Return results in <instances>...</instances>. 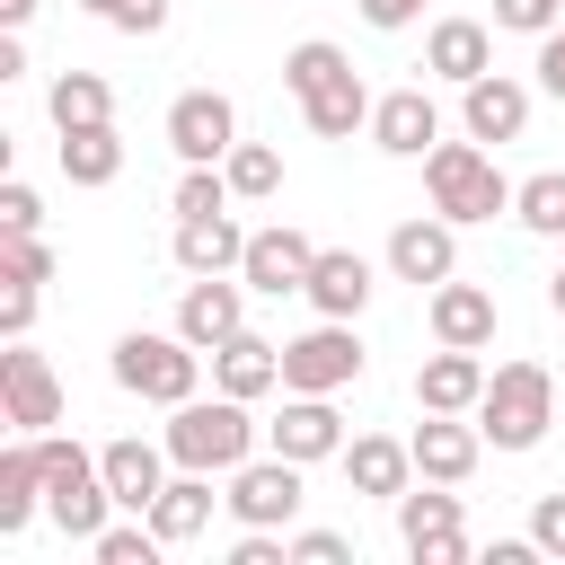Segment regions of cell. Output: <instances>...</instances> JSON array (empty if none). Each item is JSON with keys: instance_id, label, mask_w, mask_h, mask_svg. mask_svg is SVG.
I'll return each mask as SVG.
<instances>
[{"instance_id": "obj_1", "label": "cell", "mask_w": 565, "mask_h": 565, "mask_svg": "<svg viewBox=\"0 0 565 565\" xmlns=\"http://www.w3.org/2000/svg\"><path fill=\"white\" fill-rule=\"evenodd\" d=\"M282 88L300 97V124L318 132V141H353L362 124H371V88H362V71L344 62V44H327V35H309V44H291L282 53Z\"/></svg>"}, {"instance_id": "obj_43", "label": "cell", "mask_w": 565, "mask_h": 565, "mask_svg": "<svg viewBox=\"0 0 565 565\" xmlns=\"http://www.w3.org/2000/svg\"><path fill=\"white\" fill-rule=\"evenodd\" d=\"M35 300H44V282H9L0 291V335H26L35 327Z\"/></svg>"}, {"instance_id": "obj_30", "label": "cell", "mask_w": 565, "mask_h": 565, "mask_svg": "<svg viewBox=\"0 0 565 565\" xmlns=\"http://www.w3.org/2000/svg\"><path fill=\"white\" fill-rule=\"evenodd\" d=\"M512 221H521L530 238H565V168L521 177V185H512Z\"/></svg>"}, {"instance_id": "obj_12", "label": "cell", "mask_w": 565, "mask_h": 565, "mask_svg": "<svg viewBox=\"0 0 565 565\" xmlns=\"http://www.w3.org/2000/svg\"><path fill=\"white\" fill-rule=\"evenodd\" d=\"M388 274H397V282H415V291L450 282V274H459V221H441V212L397 221V230H388Z\"/></svg>"}, {"instance_id": "obj_17", "label": "cell", "mask_w": 565, "mask_h": 565, "mask_svg": "<svg viewBox=\"0 0 565 565\" xmlns=\"http://www.w3.org/2000/svg\"><path fill=\"white\" fill-rule=\"evenodd\" d=\"M424 318H433V344H468V353H486L494 344V291L486 282H433L424 291Z\"/></svg>"}, {"instance_id": "obj_19", "label": "cell", "mask_w": 565, "mask_h": 565, "mask_svg": "<svg viewBox=\"0 0 565 565\" xmlns=\"http://www.w3.org/2000/svg\"><path fill=\"white\" fill-rule=\"evenodd\" d=\"M97 468H106V486H115V512H150L177 459H168V441H141V433H124V441H106V450H97Z\"/></svg>"}, {"instance_id": "obj_22", "label": "cell", "mask_w": 565, "mask_h": 565, "mask_svg": "<svg viewBox=\"0 0 565 565\" xmlns=\"http://www.w3.org/2000/svg\"><path fill=\"white\" fill-rule=\"evenodd\" d=\"M371 141H380L388 159H424V150L441 141V106H433L424 88H388V97L371 106Z\"/></svg>"}, {"instance_id": "obj_16", "label": "cell", "mask_w": 565, "mask_h": 565, "mask_svg": "<svg viewBox=\"0 0 565 565\" xmlns=\"http://www.w3.org/2000/svg\"><path fill=\"white\" fill-rule=\"evenodd\" d=\"M238 327H247V282H230V274H194L185 300H177V335L212 353V344H230Z\"/></svg>"}, {"instance_id": "obj_2", "label": "cell", "mask_w": 565, "mask_h": 565, "mask_svg": "<svg viewBox=\"0 0 565 565\" xmlns=\"http://www.w3.org/2000/svg\"><path fill=\"white\" fill-rule=\"evenodd\" d=\"M256 415H247V397H230V388H212V397H185V406H168V459L177 468H203V477H230L238 459H256Z\"/></svg>"}, {"instance_id": "obj_40", "label": "cell", "mask_w": 565, "mask_h": 565, "mask_svg": "<svg viewBox=\"0 0 565 565\" xmlns=\"http://www.w3.org/2000/svg\"><path fill=\"white\" fill-rule=\"evenodd\" d=\"M530 539H539V556H565V494L530 503Z\"/></svg>"}, {"instance_id": "obj_47", "label": "cell", "mask_w": 565, "mask_h": 565, "mask_svg": "<svg viewBox=\"0 0 565 565\" xmlns=\"http://www.w3.org/2000/svg\"><path fill=\"white\" fill-rule=\"evenodd\" d=\"M547 309H556V318H565V265H556V274H547Z\"/></svg>"}, {"instance_id": "obj_38", "label": "cell", "mask_w": 565, "mask_h": 565, "mask_svg": "<svg viewBox=\"0 0 565 565\" xmlns=\"http://www.w3.org/2000/svg\"><path fill=\"white\" fill-rule=\"evenodd\" d=\"M177 18V0H106V26H124V35H159Z\"/></svg>"}, {"instance_id": "obj_6", "label": "cell", "mask_w": 565, "mask_h": 565, "mask_svg": "<svg viewBox=\"0 0 565 565\" xmlns=\"http://www.w3.org/2000/svg\"><path fill=\"white\" fill-rule=\"evenodd\" d=\"M115 388H132L150 406H185V397H203V344H185L177 327L168 335L132 327V335H115Z\"/></svg>"}, {"instance_id": "obj_9", "label": "cell", "mask_w": 565, "mask_h": 565, "mask_svg": "<svg viewBox=\"0 0 565 565\" xmlns=\"http://www.w3.org/2000/svg\"><path fill=\"white\" fill-rule=\"evenodd\" d=\"M0 424L9 433H53L62 424V380L26 335H9V353H0Z\"/></svg>"}, {"instance_id": "obj_13", "label": "cell", "mask_w": 565, "mask_h": 565, "mask_svg": "<svg viewBox=\"0 0 565 565\" xmlns=\"http://www.w3.org/2000/svg\"><path fill=\"white\" fill-rule=\"evenodd\" d=\"M309 265H318V238L291 230V221H274V230H247V265H238V282L265 291V300H282V291H309Z\"/></svg>"}, {"instance_id": "obj_25", "label": "cell", "mask_w": 565, "mask_h": 565, "mask_svg": "<svg viewBox=\"0 0 565 565\" xmlns=\"http://www.w3.org/2000/svg\"><path fill=\"white\" fill-rule=\"evenodd\" d=\"M212 388H230V397H265V388H282V344H265L256 327H238L230 344H212Z\"/></svg>"}, {"instance_id": "obj_36", "label": "cell", "mask_w": 565, "mask_h": 565, "mask_svg": "<svg viewBox=\"0 0 565 565\" xmlns=\"http://www.w3.org/2000/svg\"><path fill=\"white\" fill-rule=\"evenodd\" d=\"M565 18V0H494V26L503 35H547Z\"/></svg>"}, {"instance_id": "obj_4", "label": "cell", "mask_w": 565, "mask_h": 565, "mask_svg": "<svg viewBox=\"0 0 565 565\" xmlns=\"http://www.w3.org/2000/svg\"><path fill=\"white\" fill-rule=\"evenodd\" d=\"M547 424H556V380H547V362H494V380H486V397H477V433H486L494 450H539Z\"/></svg>"}, {"instance_id": "obj_27", "label": "cell", "mask_w": 565, "mask_h": 565, "mask_svg": "<svg viewBox=\"0 0 565 565\" xmlns=\"http://www.w3.org/2000/svg\"><path fill=\"white\" fill-rule=\"evenodd\" d=\"M150 530H159L168 547H194V539L212 530V477H203V468H177V477L159 486V503H150Z\"/></svg>"}, {"instance_id": "obj_44", "label": "cell", "mask_w": 565, "mask_h": 565, "mask_svg": "<svg viewBox=\"0 0 565 565\" xmlns=\"http://www.w3.org/2000/svg\"><path fill=\"white\" fill-rule=\"evenodd\" d=\"M353 9H362V26H380V35H397V26H415V18L433 9V0H353Z\"/></svg>"}, {"instance_id": "obj_34", "label": "cell", "mask_w": 565, "mask_h": 565, "mask_svg": "<svg viewBox=\"0 0 565 565\" xmlns=\"http://www.w3.org/2000/svg\"><path fill=\"white\" fill-rule=\"evenodd\" d=\"M230 203H238V194H230V177H221V168H185V177H177V194H168V212H177V221H194V212H230Z\"/></svg>"}, {"instance_id": "obj_28", "label": "cell", "mask_w": 565, "mask_h": 565, "mask_svg": "<svg viewBox=\"0 0 565 565\" xmlns=\"http://www.w3.org/2000/svg\"><path fill=\"white\" fill-rule=\"evenodd\" d=\"M44 115H53V132L115 124V88H106L97 71H53V88H44Z\"/></svg>"}, {"instance_id": "obj_31", "label": "cell", "mask_w": 565, "mask_h": 565, "mask_svg": "<svg viewBox=\"0 0 565 565\" xmlns=\"http://www.w3.org/2000/svg\"><path fill=\"white\" fill-rule=\"evenodd\" d=\"M221 177H230L238 203H265V194H282V150H274V141H238V150L221 159Z\"/></svg>"}, {"instance_id": "obj_5", "label": "cell", "mask_w": 565, "mask_h": 565, "mask_svg": "<svg viewBox=\"0 0 565 565\" xmlns=\"http://www.w3.org/2000/svg\"><path fill=\"white\" fill-rule=\"evenodd\" d=\"M35 441H44V521L88 547V539L106 530V512H115L106 468H97V450H79V441H62V433H35Z\"/></svg>"}, {"instance_id": "obj_41", "label": "cell", "mask_w": 565, "mask_h": 565, "mask_svg": "<svg viewBox=\"0 0 565 565\" xmlns=\"http://www.w3.org/2000/svg\"><path fill=\"white\" fill-rule=\"evenodd\" d=\"M530 71H539V88H547V97L565 106V18H556V26L539 35V62H530Z\"/></svg>"}, {"instance_id": "obj_42", "label": "cell", "mask_w": 565, "mask_h": 565, "mask_svg": "<svg viewBox=\"0 0 565 565\" xmlns=\"http://www.w3.org/2000/svg\"><path fill=\"white\" fill-rule=\"evenodd\" d=\"M35 221H44L35 185H26V177H9V185H0V230H35Z\"/></svg>"}, {"instance_id": "obj_37", "label": "cell", "mask_w": 565, "mask_h": 565, "mask_svg": "<svg viewBox=\"0 0 565 565\" xmlns=\"http://www.w3.org/2000/svg\"><path fill=\"white\" fill-rule=\"evenodd\" d=\"M291 565H353L344 530H291Z\"/></svg>"}, {"instance_id": "obj_48", "label": "cell", "mask_w": 565, "mask_h": 565, "mask_svg": "<svg viewBox=\"0 0 565 565\" xmlns=\"http://www.w3.org/2000/svg\"><path fill=\"white\" fill-rule=\"evenodd\" d=\"M79 9H88V18H106V0H79Z\"/></svg>"}, {"instance_id": "obj_8", "label": "cell", "mask_w": 565, "mask_h": 565, "mask_svg": "<svg viewBox=\"0 0 565 565\" xmlns=\"http://www.w3.org/2000/svg\"><path fill=\"white\" fill-rule=\"evenodd\" d=\"M353 380H362V335H353V318H318L309 335L282 344V388L335 397V388H353Z\"/></svg>"}, {"instance_id": "obj_26", "label": "cell", "mask_w": 565, "mask_h": 565, "mask_svg": "<svg viewBox=\"0 0 565 565\" xmlns=\"http://www.w3.org/2000/svg\"><path fill=\"white\" fill-rule=\"evenodd\" d=\"M35 512H44V441L18 433V441L0 450V539H18Z\"/></svg>"}, {"instance_id": "obj_33", "label": "cell", "mask_w": 565, "mask_h": 565, "mask_svg": "<svg viewBox=\"0 0 565 565\" xmlns=\"http://www.w3.org/2000/svg\"><path fill=\"white\" fill-rule=\"evenodd\" d=\"M441 530H459V494H397V539L406 547H424V539H441Z\"/></svg>"}, {"instance_id": "obj_39", "label": "cell", "mask_w": 565, "mask_h": 565, "mask_svg": "<svg viewBox=\"0 0 565 565\" xmlns=\"http://www.w3.org/2000/svg\"><path fill=\"white\" fill-rule=\"evenodd\" d=\"M230 565H291V539L282 530H238L230 539Z\"/></svg>"}, {"instance_id": "obj_7", "label": "cell", "mask_w": 565, "mask_h": 565, "mask_svg": "<svg viewBox=\"0 0 565 565\" xmlns=\"http://www.w3.org/2000/svg\"><path fill=\"white\" fill-rule=\"evenodd\" d=\"M221 503H230V521H238V530H291V521H300V459H282V450L238 459Z\"/></svg>"}, {"instance_id": "obj_35", "label": "cell", "mask_w": 565, "mask_h": 565, "mask_svg": "<svg viewBox=\"0 0 565 565\" xmlns=\"http://www.w3.org/2000/svg\"><path fill=\"white\" fill-rule=\"evenodd\" d=\"M0 282H53V247L35 230H0Z\"/></svg>"}, {"instance_id": "obj_18", "label": "cell", "mask_w": 565, "mask_h": 565, "mask_svg": "<svg viewBox=\"0 0 565 565\" xmlns=\"http://www.w3.org/2000/svg\"><path fill=\"white\" fill-rule=\"evenodd\" d=\"M486 353H468V344H441L424 371H415V406L424 415H477V397H486Z\"/></svg>"}, {"instance_id": "obj_23", "label": "cell", "mask_w": 565, "mask_h": 565, "mask_svg": "<svg viewBox=\"0 0 565 565\" xmlns=\"http://www.w3.org/2000/svg\"><path fill=\"white\" fill-rule=\"evenodd\" d=\"M168 256H177V274H238L247 265V230L230 212H194V221H177Z\"/></svg>"}, {"instance_id": "obj_10", "label": "cell", "mask_w": 565, "mask_h": 565, "mask_svg": "<svg viewBox=\"0 0 565 565\" xmlns=\"http://www.w3.org/2000/svg\"><path fill=\"white\" fill-rule=\"evenodd\" d=\"M168 150H177L185 168H221V159L238 150V106H230L221 88H185V97L168 106Z\"/></svg>"}, {"instance_id": "obj_29", "label": "cell", "mask_w": 565, "mask_h": 565, "mask_svg": "<svg viewBox=\"0 0 565 565\" xmlns=\"http://www.w3.org/2000/svg\"><path fill=\"white\" fill-rule=\"evenodd\" d=\"M62 177H71V185H115V177H124V141H115V124H79V132H62Z\"/></svg>"}, {"instance_id": "obj_20", "label": "cell", "mask_w": 565, "mask_h": 565, "mask_svg": "<svg viewBox=\"0 0 565 565\" xmlns=\"http://www.w3.org/2000/svg\"><path fill=\"white\" fill-rule=\"evenodd\" d=\"M371 291H380V274H371V256H353V247H318V265H309V309L318 318H362L371 309Z\"/></svg>"}, {"instance_id": "obj_21", "label": "cell", "mask_w": 565, "mask_h": 565, "mask_svg": "<svg viewBox=\"0 0 565 565\" xmlns=\"http://www.w3.org/2000/svg\"><path fill=\"white\" fill-rule=\"evenodd\" d=\"M335 468H344L353 494H380V503H397V494L415 486V450L388 441V433H353V441L335 450Z\"/></svg>"}, {"instance_id": "obj_15", "label": "cell", "mask_w": 565, "mask_h": 565, "mask_svg": "<svg viewBox=\"0 0 565 565\" xmlns=\"http://www.w3.org/2000/svg\"><path fill=\"white\" fill-rule=\"evenodd\" d=\"M459 124H468V141H521L530 132V88L512 79V71H486V79H468L459 88Z\"/></svg>"}, {"instance_id": "obj_45", "label": "cell", "mask_w": 565, "mask_h": 565, "mask_svg": "<svg viewBox=\"0 0 565 565\" xmlns=\"http://www.w3.org/2000/svg\"><path fill=\"white\" fill-rule=\"evenodd\" d=\"M415 565H468V530H441V539H424V547H406Z\"/></svg>"}, {"instance_id": "obj_24", "label": "cell", "mask_w": 565, "mask_h": 565, "mask_svg": "<svg viewBox=\"0 0 565 565\" xmlns=\"http://www.w3.org/2000/svg\"><path fill=\"white\" fill-rule=\"evenodd\" d=\"M424 71L450 79V88H468V79L494 71V35H486L477 18H433V35H424Z\"/></svg>"}, {"instance_id": "obj_46", "label": "cell", "mask_w": 565, "mask_h": 565, "mask_svg": "<svg viewBox=\"0 0 565 565\" xmlns=\"http://www.w3.org/2000/svg\"><path fill=\"white\" fill-rule=\"evenodd\" d=\"M35 18V0H0V26H26Z\"/></svg>"}, {"instance_id": "obj_3", "label": "cell", "mask_w": 565, "mask_h": 565, "mask_svg": "<svg viewBox=\"0 0 565 565\" xmlns=\"http://www.w3.org/2000/svg\"><path fill=\"white\" fill-rule=\"evenodd\" d=\"M424 194H433L441 221H494V212H512V177L494 168L486 141H433L424 150Z\"/></svg>"}, {"instance_id": "obj_14", "label": "cell", "mask_w": 565, "mask_h": 565, "mask_svg": "<svg viewBox=\"0 0 565 565\" xmlns=\"http://www.w3.org/2000/svg\"><path fill=\"white\" fill-rule=\"evenodd\" d=\"M406 450H415V477L424 486H468L477 459H486V433H477V415H424L406 433Z\"/></svg>"}, {"instance_id": "obj_11", "label": "cell", "mask_w": 565, "mask_h": 565, "mask_svg": "<svg viewBox=\"0 0 565 565\" xmlns=\"http://www.w3.org/2000/svg\"><path fill=\"white\" fill-rule=\"evenodd\" d=\"M265 450H282V459H300V468L335 459V450H344V415H335V397H318V388H282V415L265 424Z\"/></svg>"}, {"instance_id": "obj_32", "label": "cell", "mask_w": 565, "mask_h": 565, "mask_svg": "<svg viewBox=\"0 0 565 565\" xmlns=\"http://www.w3.org/2000/svg\"><path fill=\"white\" fill-rule=\"evenodd\" d=\"M88 556H97V565H159L168 539L150 530V512H132V521H106V530L88 539Z\"/></svg>"}]
</instances>
